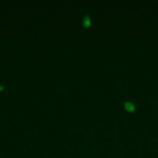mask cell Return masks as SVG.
Here are the masks:
<instances>
[{"instance_id":"cell-1","label":"cell","mask_w":158,"mask_h":158,"mask_svg":"<svg viewBox=\"0 0 158 158\" xmlns=\"http://www.w3.org/2000/svg\"><path fill=\"white\" fill-rule=\"evenodd\" d=\"M83 23H84V25H85V26H88V25L90 24V19H89V16H86V17H85V19H83Z\"/></svg>"}]
</instances>
